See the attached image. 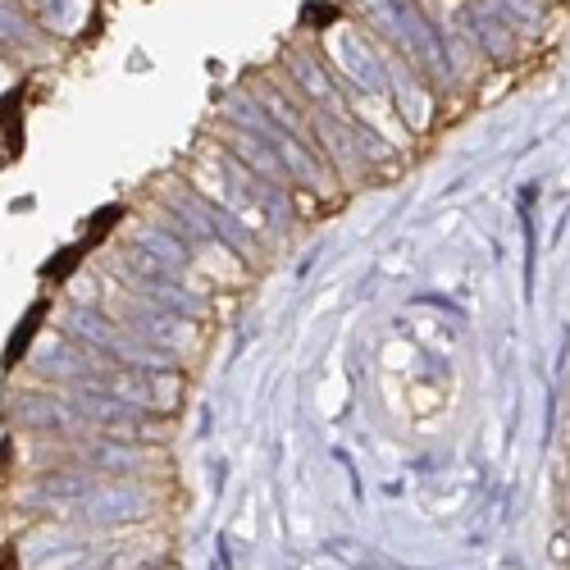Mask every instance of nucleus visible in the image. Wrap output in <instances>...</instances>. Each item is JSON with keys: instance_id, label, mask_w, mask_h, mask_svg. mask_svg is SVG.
<instances>
[{"instance_id": "1", "label": "nucleus", "mask_w": 570, "mask_h": 570, "mask_svg": "<svg viewBox=\"0 0 570 570\" xmlns=\"http://www.w3.org/2000/svg\"><path fill=\"white\" fill-rule=\"evenodd\" d=\"M78 561H83V552H64V557L42 561V566H37V570H73V566H78Z\"/></svg>"}]
</instances>
